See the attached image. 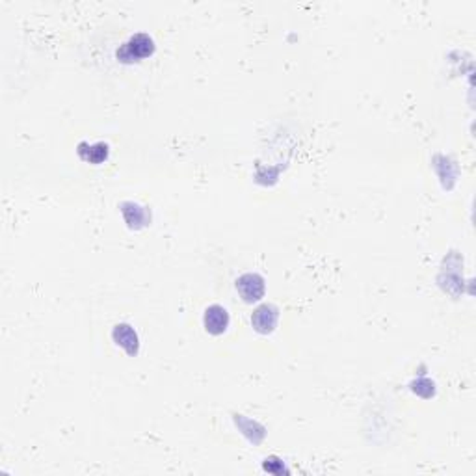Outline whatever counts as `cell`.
<instances>
[{
    "label": "cell",
    "mask_w": 476,
    "mask_h": 476,
    "mask_svg": "<svg viewBox=\"0 0 476 476\" xmlns=\"http://www.w3.org/2000/svg\"><path fill=\"white\" fill-rule=\"evenodd\" d=\"M236 289L240 292V296L244 298V302H259L262 294H265V281L257 273H244L236 281Z\"/></svg>",
    "instance_id": "obj_1"
},
{
    "label": "cell",
    "mask_w": 476,
    "mask_h": 476,
    "mask_svg": "<svg viewBox=\"0 0 476 476\" xmlns=\"http://www.w3.org/2000/svg\"><path fill=\"white\" fill-rule=\"evenodd\" d=\"M153 50H155L153 39L145 36V34H138L125 45V49L121 52H118V56L130 62V60H138V58H145V56L153 54Z\"/></svg>",
    "instance_id": "obj_2"
},
{
    "label": "cell",
    "mask_w": 476,
    "mask_h": 476,
    "mask_svg": "<svg viewBox=\"0 0 476 476\" xmlns=\"http://www.w3.org/2000/svg\"><path fill=\"white\" fill-rule=\"evenodd\" d=\"M205 329L211 335H222L229 326V315L222 305H211L205 311Z\"/></svg>",
    "instance_id": "obj_3"
},
{
    "label": "cell",
    "mask_w": 476,
    "mask_h": 476,
    "mask_svg": "<svg viewBox=\"0 0 476 476\" xmlns=\"http://www.w3.org/2000/svg\"><path fill=\"white\" fill-rule=\"evenodd\" d=\"M251 324L259 333H270L278 324V309L273 305H262L251 316Z\"/></svg>",
    "instance_id": "obj_4"
},
{
    "label": "cell",
    "mask_w": 476,
    "mask_h": 476,
    "mask_svg": "<svg viewBox=\"0 0 476 476\" xmlns=\"http://www.w3.org/2000/svg\"><path fill=\"white\" fill-rule=\"evenodd\" d=\"M114 339L118 340L119 346H123L129 353L136 352L138 337H136V333L132 331V328L127 326V324L116 326V329H114Z\"/></svg>",
    "instance_id": "obj_5"
},
{
    "label": "cell",
    "mask_w": 476,
    "mask_h": 476,
    "mask_svg": "<svg viewBox=\"0 0 476 476\" xmlns=\"http://www.w3.org/2000/svg\"><path fill=\"white\" fill-rule=\"evenodd\" d=\"M92 149V155L86 156V161L93 162V164H99V162H103L106 158V155H108V147H106L105 143H99V145H95V147H90Z\"/></svg>",
    "instance_id": "obj_6"
}]
</instances>
